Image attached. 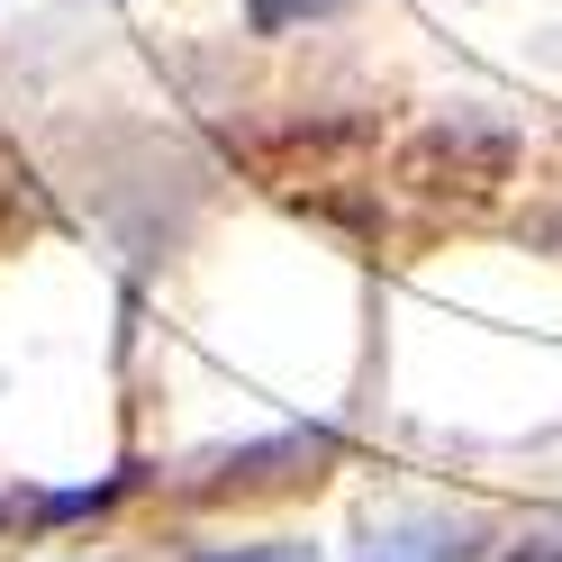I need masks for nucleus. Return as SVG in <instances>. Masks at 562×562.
Masks as SVG:
<instances>
[{
	"label": "nucleus",
	"mask_w": 562,
	"mask_h": 562,
	"mask_svg": "<svg viewBox=\"0 0 562 562\" xmlns=\"http://www.w3.org/2000/svg\"><path fill=\"white\" fill-rule=\"evenodd\" d=\"M336 453V436L318 427H291V436H263V445H218L191 463V499H245V490H281V481H318V463Z\"/></svg>",
	"instance_id": "2"
},
{
	"label": "nucleus",
	"mask_w": 562,
	"mask_h": 562,
	"mask_svg": "<svg viewBox=\"0 0 562 562\" xmlns=\"http://www.w3.org/2000/svg\"><path fill=\"white\" fill-rule=\"evenodd\" d=\"M0 526H10V508H0Z\"/></svg>",
	"instance_id": "8"
},
{
	"label": "nucleus",
	"mask_w": 562,
	"mask_h": 562,
	"mask_svg": "<svg viewBox=\"0 0 562 562\" xmlns=\"http://www.w3.org/2000/svg\"><path fill=\"white\" fill-rule=\"evenodd\" d=\"M508 172H517V127L490 119V110H445L436 127H417L408 155H400V182H417V191H463V200L499 191Z\"/></svg>",
	"instance_id": "1"
},
{
	"label": "nucleus",
	"mask_w": 562,
	"mask_h": 562,
	"mask_svg": "<svg viewBox=\"0 0 562 562\" xmlns=\"http://www.w3.org/2000/svg\"><path fill=\"white\" fill-rule=\"evenodd\" d=\"M499 562H562V536H526V544H508Z\"/></svg>",
	"instance_id": "7"
},
{
	"label": "nucleus",
	"mask_w": 562,
	"mask_h": 562,
	"mask_svg": "<svg viewBox=\"0 0 562 562\" xmlns=\"http://www.w3.org/2000/svg\"><path fill=\"white\" fill-rule=\"evenodd\" d=\"M182 562H327L318 544H209V553H182Z\"/></svg>",
	"instance_id": "5"
},
{
	"label": "nucleus",
	"mask_w": 562,
	"mask_h": 562,
	"mask_svg": "<svg viewBox=\"0 0 562 562\" xmlns=\"http://www.w3.org/2000/svg\"><path fill=\"white\" fill-rule=\"evenodd\" d=\"M136 490V472H110V481H91V490H55V499H27V517H46V526H64V517H100V508H119Z\"/></svg>",
	"instance_id": "3"
},
{
	"label": "nucleus",
	"mask_w": 562,
	"mask_h": 562,
	"mask_svg": "<svg viewBox=\"0 0 562 562\" xmlns=\"http://www.w3.org/2000/svg\"><path fill=\"white\" fill-rule=\"evenodd\" d=\"M245 10H255L263 37H281V27H300V19H336L345 0H245Z\"/></svg>",
	"instance_id": "4"
},
{
	"label": "nucleus",
	"mask_w": 562,
	"mask_h": 562,
	"mask_svg": "<svg viewBox=\"0 0 562 562\" xmlns=\"http://www.w3.org/2000/svg\"><path fill=\"white\" fill-rule=\"evenodd\" d=\"M372 562H463V544L453 536H400V544H381Z\"/></svg>",
	"instance_id": "6"
}]
</instances>
